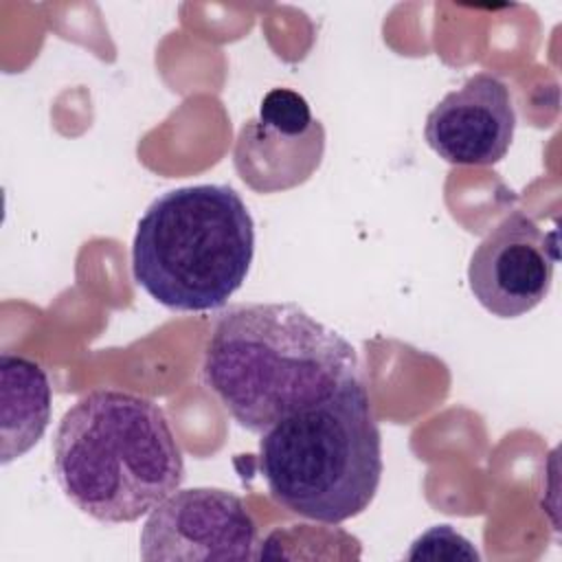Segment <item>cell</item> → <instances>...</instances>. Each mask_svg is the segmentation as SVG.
Returning <instances> with one entry per match:
<instances>
[{"label": "cell", "instance_id": "obj_2", "mask_svg": "<svg viewBox=\"0 0 562 562\" xmlns=\"http://www.w3.org/2000/svg\"><path fill=\"white\" fill-rule=\"evenodd\" d=\"M53 474L99 522H134L180 490L184 459L158 404L97 389L68 408L53 437Z\"/></svg>", "mask_w": 562, "mask_h": 562}, {"label": "cell", "instance_id": "obj_10", "mask_svg": "<svg viewBox=\"0 0 562 562\" xmlns=\"http://www.w3.org/2000/svg\"><path fill=\"white\" fill-rule=\"evenodd\" d=\"M408 560H479L476 549L468 538L450 525H437L424 531L406 553Z\"/></svg>", "mask_w": 562, "mask_h": 562}, {"label": "cell", "instance_id": "obj_1", "mask_svg": "<svg viewBox=\"0 0 562 562\" xmlns=\"http://www.w3.org/2000/svg\"><path fill=\"white\" fill-rule=\"evenodd\" d=\"M358 369L353 345L296 303H241L224 310L202 358L209 391L255 435L327 400L360 375Z\"/></svg>", "mask_w": 562, "mask_h": 562}, {"label": "cell", "instance_id": "obj_9", "mask_svg": "<svg viewBox=\"0 0 562 562\" xmlns=\"http://www.w3.org/2000/svg\"><path fill=\"white\" fill-rule=\"evenodd\" d=\"M50 382L31 358L0 356V461L26 454L46 432L50 422Z\"/></svg>", "mask_w": 562, "mask_h": 562}, {"label": "cell", "instance_id": "obj_5", "mask_svg": "<svg viewBox=\"0 0 562 562\" xmlns=\"http://www.w3.org/2000/svg\"><path fill=\"white\" fill-rule=\"evenodd\" d=\"M257 525L244 501L220 487L176 490L158 503L140 531L147 562L255 560Z\"/></svg>", "mask_w": 562, "mask_h": 562}, {"label": "cell", "instance_id": "obj_3", "mask_svg": "<svg viewBox=\"0 0 562 562\" xmlns=\"http://www.w3.org/2000/svg\"><path fill=\"white\" fill-rule=\"evenodd\" d=\"M268 494L290 514L338 525L362 514L382 479V435L360 375L259 439Z\"/></svg>", "mask_w": 562, "mask_h": 562}, {"label": "cell", "instance_id": "obj_6", "mask_svg": "<svg viewBox=\"0 0 562 562\" xmlns=\"http://www.w3.org/2000/svg\"><path fill=\"white\" fill-rule=\"evenodd\" d=\"M325 154V127L303 94L272 88L259 112L237 132L233 162L239 178L259 193H277L303 184Z\"/></svg>", "mask_w": 562, "mask_h": 562}, {"label": "cell", "instance_id": "obj_4", "mask_svg": "<svg viewBox=\"0 0 562 562\" xmlns=\"http://www.w3.org/2000/svg\"><path fill=\"white\" fill-rule=\"evenodd\" d=\"M255 255V224L228 184H191L158 195L132 241L134 281L160 305L204 312L226 305Z\"/></svg>", "mask_w": 562, "mask_h": 562}, {"label": "cell", "instance_id": "obj_7", "mask_svg": "<svg viewBox=\"0 0 562 562\" xmlns=\"http://www.w3.org/2000/svg\"><path fill=\"white\" fill-rule=\"evenodd\" d=\"M558 259V231L516 211L474 248L468 283L492 316L518 318L544 301Z\"/></svg>", "mask_w": 562, "mask_h": 562}, {"label": "cell", "instance_id": "obj_8", "mask_svg": "<svg viewBox=\"0 0 562 562\" xmlns=\"http://www.w3.org/2000/svg\"><path fill=\"white\" fill-rule=\"evenodd\" d=\"M516 110L505 81L476 72L459 90L448 92L426 116L428 147L450 165L487 167L509 151Z\"/></svg>", "mask_w": 562, "mask_h": 562}]
</instances>
